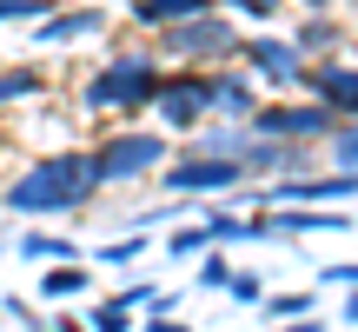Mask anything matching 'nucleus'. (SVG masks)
I'll return each mask as SVG.
<instances>
[{"label":"nucleus","mask_w":358,"mask_h":332,"mask_svg":"<svg viewBox=\"0 0 358 332\" xmlns=\"http://www.w3.org/2000/svg\"><path fill=\"white\" fill-rule=\"evenodd\" d=\"M345 319H352V326H358V293H352V299H345Z\"/></svg>","instance_id":"obj_27"},{"label":"nucleus","mask_w":358,"mask_h":332,"mask_svg":"<svg viewBox=\"0 0 358 332\" xmlns=\"http://www.w3.org/2000/svg\"><path fill=\"white\" fill-rule=\"evenodd\" d=\"M325 40H332V27H306V34H299V47H306V53H319Z\"/></svg>","instance_id":"obj_24"},{"label":"nucleus","mask_w":358,"mask_h":332,"mask_svg":"<svg viewBox=\"0 0 358 332\" xmlns=\"http://www.w3.org/2000/svg\"><path fill=\"white\" fill-rule=\"evenodd\" d=\"M232 47H239V40H232V27L213 20V13H199V20H179V27H173V53H186V60H226Z\"/></svg>","instance_id":"obj_6"},{"label":"nucleus","mask_w":358,"mask_h":332,"mask_svg":"<svg viewBox=\"0 0 358 332\" xmlns=\"http://www.w3.org/2000/svg\"><path fill=\"white\" fill-rule=\"evenodd\" d=\"M199 246H213V233L192 226V233H179V240H173V253H199Z\"/></svg>","instance_id":"obj_20"},{"label":"nucleus","mask_w":358,"mask_h":332,"mask_svg":"<svg viewBox=\"0 0 358 332\" xmlns=\"http://www.w3.org/2000/svg\"><path fill=\"white\" fill-rule=\"evenodd\" d=\"M306 87L319 93L332 113H352L358 120V67H338V60H325V67H312L306 74Z\"/></svg>","instance_id":"obj_9"},{"label":"nucleus","mask_w":358,"mask_h":332,"mask_svg":"<svg viewBox=\"0 0 358 332\" xmlns=\"http://www.w3.org/2000/svg\"><path fill=\"white\" fill-rule=\"evenodd\" d=\"M159 120L173 127H192L199 113H213V74H179V80H159Z\"/></svg>","instance_id":"obj_5"},{"label":"nucleus","mask_w":358,"mask_h":332,"mask_svg":"<svg viewBox=\"0 0 358 332\" xmlns=\"http://www.w3.org/2000/svg\"><path fill=\"white\" fill-rule=\"evenodd\" d=\"M226 7H239V13H252V20H272V7H279V0H226Z\"/></svg>","instance_id":"obj_22"},{"label":"nucleus","mask_w":358,"mask_h":332,"mask_svg":"<svg viewBox=\"0 0 358 332\" xmlns=\"http://www.w3.org/2000/svg\"><path fill=\"white\" fill-rule=\"evenodd\" d=\"M133 253H140V246H133V240H120V246H106L100 259H106V266H133Z\"/></svg>","instance_id":"obj_23"},{"label":"nucleus","mask_w":358,"mask_h":332,"mask_svg":"<svg viewBox=\"0 0 358 332\" xmlns=\"http://www.w3.org/2000/svg\"><path fill=\"white\" fill-rule=\"evenodd\" d=\"M299 40H252V47H245V60H252V74L259 80H272V87H292L299 74H306V60H299Z\"/></svg>","instance_id":"obj_8"},{"label":"nucleus","mask_w":358,"mask_h":332,"mask_svg":"<svg viewBox=\"0 0 358 332\" xmlns=\"http://www.w3.org/2000/svg\"><path fill=\"white\" fill-rule=\"evenodd\" d=\"M40 293H47V299H73V293H87V272H80V266H60V272L40 279Z\"/></svg>","instance_id":"obj_13"},{"label":"nucleus","mask_w":358,"mask_h":332,"mask_svg":"<svg viewBox=\"0 0 358 332\" xmlns=\"http://www.w3.org/2000/svg\"><path fill=\"white\" fill-rule=\"evenodd\" d=\"M239 173H245L239 153H192V160H173L166 166V186L173 193H219V186H232Z\"/></svg>","instance_id":"obj_4"},{"label":"nucleus","mask_w":358,"mask_h":332,"mask_svg":"<svg viewBox=\"0 0 358 332\" xmlns=\"http://www.w3.org/2000/svg\"><path fill=\"white\" fill-rule=\"evenodd\" d=\"M100 27H106V13H100V7H80V13H60V20H47V34H40V40H47V47H60V40L100 34Z\"/></svg>","instance_id":"obj_11"},{"label":"nucleus","mask_w":358,"mask_h":332,"mask_svg":"<svg viewBox=\"0 0 358 332\" xmlns=\"http://www.w3.org/2000/svg\"><path fill=\"white\" fill-rule=\"evenodd\" d=\"M93 332H127V306H100L93 312Z\"/></svg>","instance_id":"obj_18"},{"label":"nucleus","mask_w":358,"mask_h":332,"mask_svg":"<svg viewBox=\"0 0 358 332\" xmlns=\"http://www.w3.org/2000/svg\"><path fill=\"white\" fill-rule=\"evenodd\" d=\"M213 113L245 120V113H252V87H245L239 74H213Z\"/></svg>","instance_id":"obj_12"},{"label":"nucleus","mask_w":358,"mask_h":332,"mask_svg":"<svg viewBox=\"0 0 358 332\" xmlns=\"http://www.w3.org/2000/svg\"><path fill=\"white\" fill-rule=\"evenodd\" d=\"M312 293H285V299H266V319H285V312H306Z\"/></svg>","instance_id":"obj_16"},{"label":"nucleus","mask_w":358,"mask_h":332,"mask_svg":"<svg viewBox=\"0 0 358 332\" xmlns=\"http://www.w3.org/2000/svg\"><path fill=\"white\" fill-rule=\"evenodd\" d=\"M219 0H140V20L153 27H179V20H199V13H213Z\"/></svg>","instance_id":"obj_10"},{"label":"nucleus","mask_w":358,"mask_h":332,"mask_svg":"<svg viewBox=\"0 0 358 332\" xmlns=\"http://www.w3.org/2000/svg\"><path fill=\"white\" fill-rule=\"evenodd\" d=\"M159 100V60L146 53H120L113 67L87 80V106H153Z\"/></svg>","instance_id":"obj_2"},{"label":"nucleus","mask_w":358,"mask_h":332,"mask_svg":"<svg viewBox=\"0 0 358 332\" xmlns=\"http://www.w3.org/2000/svg\"><path fill=\"white\" fill-rule=\"evenodd\" d=\"M325 286H358V266H332V272H325Z\"/></svg>","instance_id":"obj_25"},{"label":"nucleus","mask_w":358,"mask_h":332,"mask_svg":"<svg viewBox=\"0 0 358 332\" xmlns=\"http://www.w3.org/2000/svg\"><path fill=\"white\" fill-rule=\"evenodd\" d=\"M252 127H259V133H272V140H299V133H332V106H325V100H312V106H266Z\"/></svg>","instance_id":"obj_7"},{"label":"nucleus","mask_w":358,"mask_h":332,"mask_svg":"<svg viewBox=\"0 0 358 332\" xmlns=\"http://www.w3.org/2000/svg\"><path fill=\"white\" fill-rule=\"evenodd\" d=\"M199 286H232V272H226V259H206V266H199Z\"/></svg>","instance_id":"obj_21"},{"label":"nucleus","mask_w":358,"mask_h":332,"mask_svg":"<svg viewBox=\"0 0 358 332\" xmlns=\"http://www.w3.org/2000/svg\"><path fill=\"white\" fill-rule=\"evenodd\" d=\"M93 186H106L93 153H53V160L27 166V173L13 179L7 206H13V213H27V219H40V213H73V206L93 200Z\"/></svg>","instance_id":"obj_1"},{"label":"nucleus","mask_w":358,"mask_h":332,"mask_svg":"<svg viewBox=\"0 0 358 332\" xmlns=\"http://www.w3.org/2000/svg\"><path fill=\"white\" fill-rule=\"evenodd\" d=\"M159 133H120V140H106V146H93V160H100V179L113 186V179H133V173H153L159 166Z\"/></svg>","instance_id":"obj_3"},{"label":"nucleus","mask_w":358,"mask_h":332,"mask_svg":"<svg viewBox=\"0 0 358 332\" xmlns=\"http://www.w3.org/2000/svg\"><path fill=\"white\" fill-rule=\"evenodd\" d=\"M146 332H186V326H173V319H166V312H159V319H153V326H146Z\"/></svg>","instance_id":"obj_26"},{"label":"nucleus","mask_w":358,"mask_h":332,"mask_svg":"<svg viewBox=\"0 0 358 332\" xmlns=\"http://www.w3.org/2000/svg\"><path fill=\"white\" fill-rule=\"evenodd\" d=\"M20 93H40V67H13V74H0V100H20Z\"/></svg>","instance_id":"obj_14"},{"label":"nucleus","mask_w":358,"mask_h":332,"mask_svg":"<svg viewBox=\"0 0 358 332\" xmlns=\"http://www.w3.org/2000/svg\"><path fill=\"white\" fill-rule=\"evenodd\" d=\"M338 166H345V173H358V127H345L338 133V153H332Z\"/></svg>","instance_id":"obj_17"},{"label":"nucleus","mask_w":358,"mask_h":332,"mask_svg":"<svg viewBox=\"0 0 358 332\" xmlns=\"http://www.w3.org/2000/svg\"><path fill=\"white\" fill-rule=\"evenodd\" d=\"M20 253H27V259H73V246H66V240H47V233H34Z\"/></svg>","instance_id":"obj_15"},{"label":"nucleus","mask_w":358,"mask_h":332,"mask_svg":"<svg viewBox=\"0 0 358 332\" xmlns=\"http://www.w3.org/2000/svg\"><path fill=\"white\" fill-rule=\"evenodd\" d=\"M306 7H332V0H306Z\"/></svg>","instance_id":"obj_29"},{"label":"nucleus","mask_w":358,"mask_h":332,"mask_svg":"<svg viewBox=\"0 0 358 332\" xmlns=\"http://www.w3.org/2000/svg\"><path fill=\"white\" fill-rule=\"evenodd\" d=\"M285 332H319V319H306V326H285Z\"/></svg>","instance_id":"obj_28"},{"label":"nucleus","mask_w":358,"mask_h":332,"mask_svg":"<svg viewBox=\"0 0 358 332\" xmlns=\"http://www.w3.org/2000/svg\"><path fill=\"white\" fill-rule=\"evenodd\" d=\"M47 0H0V20H27V13H40Z\"/></svg>","instance_id":"obj_19"}]
</instances>
